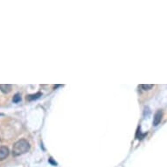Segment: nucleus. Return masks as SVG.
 Listing matches in <instances>:
<instances>
[{
	"label": "nucleus",
	"mask_w": 167,
	"mask_h": 167,
	"mask_svg": "<svg viewBox=\"0 0 167 167\" xmlns=\"http://www.w3.org/2000/svg\"><path fill=\"white\" fill-rule=\"evenodd\" d=\"M30 150V144L25 139H20L18 142H16L12 148V155L14 157L20 156L22 154H25Z\"/></svg>",
	"instance_id": "1"
},
{
	"label": "nucleus",
	"mask_w": 167,
	"mask_h": 167,
	"mask_svg": "<svg viewBox=\"0 0 167 167\" xmlns=\"http://www.w3.org/2000/svg\"><path fill=\"white\" fill-rule=\"evenodd\" d=\"M9 149L6 146L0 147V160H4L6 157L9 156Z\"/></svg>",
	"instance_id": "2"
},
{
	"label": "nucleus",
	"mask_w": 167,
	"mask_h": 167,
	"mask_svg": "<svg viewBox=\"0 0 167 167\" xmlns=\"http://www.w3.org/2000/svg\"><path fill=\"white\" fill-rule=\"evenodd\" d=\"M163 117V111L162 110H157L154 116V119H153V124L155 126H157V124L161 122V119Z\"/></svg>",
	"instance_id": "3"
},
{
	"label": "nucleus",
	"mask_w": 167,
	"mask_h": 167,
	"mask_svg": "<svg viewBox=\"0 0 167 167\" xmlns=\"http://www.w3.org/2000/svg\"><path fill=\"white\" fill-rule=\"evenodd\" d=\"M0 90L5 94H8L11 91V85H10V84H0Z\"/></svg>",
	"instance_id": "4"
},
{
	"label": "nucleus",
	"mask_w": 167,
	"mask_h": 167,
	"mask_svg": "<svg viewBox=\"0 0 167 167\" xmlns=\"http://www.w3.org/2000/svg\"><path fill=\"white\" fill-rule=\"evenodd\" d=\"M41 96H42V95H41V93H37L35 95H30V96H28L26 97V99H27L28 101H32V100L39 99Z\"/></svg>",
	"instance_id": "5"
},
{
	"label": "nucleus",
	"mask_w": 167,
	"mask_h": 167,
	"mask_svg": "<svg viewBox=\"0 0 167 167\" xmlns=\"http://www.w3.org/2000/svg\"><path fill=\"white\" fill-rule=\"evenodd\" d=\"M140 87L142 88L143 89H144V90H150V89H152L154 86H153L152 84H143V85H141Z\"/></svg>",
	"instance_id": "6"
},
{
	"label": "nucleus",
	"mask_w": 167,
	"mask_h": 167,
	"mask_svg": "<svg viewBox=\"0 0 167 167\" xmlns=\"http://www.w3.org/2000/svg\"><path fill=\"white\" fill-rule=\"evenodd\" d=\"M12 101L13 102H15V103H18V102H19L21 101V96L19 94H16L15 96H13V99H12Z\"/></svg>",
	"instance_id": "7"
}]
</instances>
